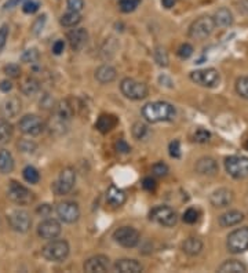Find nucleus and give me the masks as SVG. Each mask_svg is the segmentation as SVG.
<instances>
[{
  "instance_id": "1",
  "label": "nucleus",
  "mask_w": 248,
  "mask_h": 273,
  "mask_svg": "<svg viewBox=\"0 0 248 273\" xmlns=\"http://www.w3.org/2000/svg\"><path fill=\"white\" fill-rule=\"evenodd\" d=\"M175 108L171 103L165 101L149 102L142 108V116L149 123H161V122H171L175 119Z\"/></svg>"
},
{
  "instance_id": "2",
  "label": "nucleus",
  "mask_w": 248,
  "mask_h": 273,
  "mask_svg": "<svg viewBox=\"0 0 248 273\" xmlns=\"http://www.w3.org/2000/svg\"><path fill=\"white\" fill-rule=\"evenodd\" d=\"M69 251L70 248L66 240L53 239L41 248V255L50 262H62L68 258Z\"/></svg>"
},
{
  "instance_id": "3",
  "label": "nucleus",
  "mask_w": 248,
  "mask_h": 273,
  "mask_svg": "<svg viewBox=\"0 0 248 273\" xmlns=\"http://www.w3.org/2000/svg\"><path fill=\"white\" fill-rule=\"evenodd\" d=\"M120 91L125 98L132 100V101H139L144 100L148 96V87L142 82H138L135 79L125 77L120 83Z\"/></svg>"
},
{
  "instance_id": "4",
  "label": "nucleus",
  "mask_w": 248,
  "mask_h": 273,
  "mask_svg": "<svg viewBox=\"0 0 248 273\" xmlns=\"http://www.w3.org/2000/svg\"><path fill=\"white\" fill-rule=\"evenodd\" d=\"M76 184V172L72 167H65L60 172V175L57 178L54 184H53V191L58 196L68 195L69 192L73 189Z\"/></svg>"
},
{
  "instance_id": "5",
  "label": "nucleus",
  "mask_w": 248,
  "mask_h": 273,
  "mask_svg": "<svg viewBox=\"0 0 248 273\" xmlns=\"http://www.w3.org/2000/svg\"><path fill=\"white\" fill-rule=\"evenodd\" d=\"M149 219L161 226H174L178 222V215L168 205H156L149 212Z\"/></svg>"
},
{
  "instance_id": "6",
  "label": "nucleus",
  "mask_w": 248,
  "mask_h": 273,
  "mask_svg": "<svg viewBox=\"0 0 248 273\" xmlns=\"http://www.w3.org/2000/svg\"><path fill=\"white\" fill-rule=\"evenodd\" d=\"M227 250L233 254L244 253L248 250V228H239L227 236Z\"/></svg>"
},
{
  "instance_id": "7",
  "label": "nucleus",
  "mask_w": 248,
  "mask_h": 273,
  "mask_svg": "<svg viewBox=\"0 0 248 273\" xmlns=\"http://www.w3.org/2000/svg\"><path fill=\"white\" fill-rule=\"evenodd\" d=\"M225 169L230 177L236 179H243L248 177V157L246 156H229L225 160Z\"/></svg>"
},
{
  "instance_id": "8",
  "label": "nucleus",
  "mask_w": 248,
  "mask_h": 273,
  "mask_svg": "<svg viewBox=\"0 0 248 273\" xmlns=\"http://www.w3.org/2000/svg\"><path fill=\"white\" fill-rule=\"evenodd\" d=\"M215 29V22L213 17H200L189 28V36L196 40H203L213 34Z\"/></svg>"
},
{
  "instance_id": "9",
  "label": "nucleus",
  "mask_w": 248,
  "mask_h": 273,
  "mask_svg": "<svg viewBox=\"0 0 248 273\" xmlns=\"http://www.w3.org/2000/svg\"><path fill=\"white\" fill-rule=\"evenodd\" d=\"M7 196L8 199L14 202L15 205H27L29 203L33 202V193L29 191L28 188H25L24 185L18 184L15 181H11L8 185V189H7Z\"/></svg>"
},
{
  "instance_id": "10",
  "label": "nucleus",
  "mask_w": 248,
  "mask_h": 273,
  "mask_svg": "<svg viewBox=\"0 0 248 273\" xmlns=\"http://www.w3.org/2000/svg\"><path fill=\"white\" fill-rule=\"evenodd\" d=\"M219 72L214 68L200 69V70H194L190 73V80L196 84H199L201 87H215L219 83Z\"/></svg>"
},
{
  "instance_id": "11",
  "label": "nucleus",
  "mask_w": 248,
  "mask_h": 273,
  "mask_svg": "<svg viewBox=\"0 0 248 273\" xmlns=\"http://www.w3.org/2000/svg\"><path fill=\"white\" fill-rule=\"evenodd\" d=\"M113 239L117 244L125 248H132L139 243V232L132 226H122L115 231Z\"/></svg>"
},
{
  "instance_id": "12",
  "label": "nucleus",
  "mask_w": 248,
  "mask_h": 273,
  "mask_svg": "<svg viewBox=\"0 0 248 273\" xmlns=\"http://www.w3.org/2000/svg\"><path fill=\"white\" fill-rule=\"evenodd\" d=\"M18 129L25 136H36L44 130V123L40 117L36 115H25L24 117H21V120L18 122Z\"/></svg>"
},
{
  "instance_id": "13",
  "label": "nucleus",
  "mask_w": 248,
  "mask_h": 273,
  "mask_svg": "<svg viewBox=\"0 0 248 273\" xmlns=\"http://www.w3.org/2000/svg\"><path fill=\"white\" fill-rule=\"evenodd\" d=\"M8 224L15 232L25 233L32 226V218H31L29 212L25 210H14L8 215Z\"/></svg>"
},
{
  "instance_id": "14",
  "label": "nucleus",
  "mask_w": 248,
  "mask_h": 273,
  "mask_svg": "<svg viewBox=\"0 0 248 273\" xmlns=\"http://www.w3.org/2000/svg\"><path fill=\"white\" fill-rule=\"evenodd\" d=\"M57 215L65 224H75L80 218V208L75 202H62L57 205Z\"/></svg>"
},
{
  "instance_id": "15",
  "label": "nucleus",
  "mask_w": 248,
  "mask_h": 273,
  "mask_svg": "<svg viewBox=\"0 0 248 273\" xmlns=\"http://www.w3.org/2000/svg\"><path fill=\"white\" fill-rule=\"evenodd\" d=\"M60 233H61V224L57 219H44L37 226V235L44 240L57 239L60 236Z\"/></svg>"
},
{
  "instance_id": "16",
  "label": "nucleus",
  "mask_w": 248,
  "mask_h": 273,
  "mask_svg": "<svg viewBox=\"0 0 248 273\" xmlns=\"http://www.w3.org/2000/svg\"><path fill=\"white\" fill-rule=\"evenodd\" d=\"M66 39H68L69 46L73 51H80L86 47V44L89 41V32L84 28H76L69 32Z\"/></svg>"
},
{
  "instance_id": "17",
  "label": "nucleus",
  "mask_w": 248,
  "mask_h": 273,
  "mask_svg": "<svg viewBox=\"0 0 248 273\" xmlns=\"http://www.w3.org/2000/svg\"><path fill=\"white\" fill-rule=\"evenodd\" d=\"M84 271L89 273L106 272L109 268V258L105 255H94L84 262Z\"/></svg>"
},
{
  "instance_id": "18",
  "label": "nucleus",
  "mask_w": 248,
  "mask_h": 273,
  "mask_svg": "<svg viewBox=\"0 0 248 273\" xmlns=\"http://www.w3.org/2000/svg\"><path fill=\"white\" fill-rule=\"evenodd\" d=\"M210 202L214 207H218V208H223L227 205H232L233 202V192L229 191L226 188H220L217 189L211 193L210 196Z\"/></svg>"
},
{
  "instance_id": "19",
  "label": "nucleus",
  "mask_w": 248,
  "mask_h": 273,
  "mask_svg": "<svg viewBox=\"0 0 248 273\" xmlns=\"http://www.w3.org/2000/svg\"><path fill=\"white\" fill-rule=\"evenodd\" d=\"M218 163L213 157H201L196 162L194 170L199 172L200 175H215L218 172Z\"/></svg>"
},
{
  "instance_id": "20",
  "label": "nucleus",
  "mask_w": 248,
  "mask_h": 273,
  "mask_svg": "<svg viewBox=\"0 0 248 273\" xmlns=\"http://www.w3.org/2000/svg\"><path fill=\"white\" fill-rule=\"evenodd\" d=\"M115 272L119 273H139L142 272V265L138 262L137 260H128V258H124V260L116 261L115 264Z\"/></svg>"
},
{
  "instance_id": "21",
  "label": "nucleus",
  "mask_w": 248,
  "mask_h": 273,
  "mask_svg": "<svg viewBox=\"0 0 248 273\" xmlns=\"http://www.w3.org/2000/svg\"><path fill=\"white\" fill-rule=\"evenodd\" d=\"M125 192L122 191L120 188H117L115 185L109 186V189L106 191V203L112 207H120L125 203Z\"/></svg>"
},
{
  "instance_id": "22",
  "label": "nucleus",
  "mask_w": 248,
  "mask_h": 273,
  "mask_svg": "<svg viewBox=\"0 0 248 273\" xmlns=\"http://www.w3.org/2000/svg\"><path fill=\"white\" fill-rule=\"evenodd\" d=\"M116 69L112 65H101L99 68L95 70V80L101 84H108L112 83L116 79Z\"/></svg>"
},
{
  "instance_id": "23",
  "label": "nucleus",
  "mask_w": 248,
  "mask_h": 273,
  "mask_svg": "<svg viewBox=\"0 0 248 273\" xmlns=\"http://www.w3.org/2000/svg\"><path fill=\"white\" fill-rule=\"evenodd\" d=\"M75 115V106L70 103L69 100H63L55 105V117L61 119V120H69Z\"/></svg>"
},
{
  "instance_id": "24",
  "label": "nucleus",
  "mask_w": 248,
  "mask_h": 273,
  "mask_svg": "<svg viewBox=\"0 0 248 273\" xmlns=\"http://www.w3.org/2000/svg\"><path fill=\"white\" fill-rule=\"evenodd\" d=\"M243 219H244L243 212L237 211V210H232V211H227L220 215L219 225L222 226V228H230V226L239 225Z\"/></svg>"
},
{
  "instance_id": "25",
  "label": "nucleus",
  "mask_w": 248,
  "mask_h": 273,
  "mask_svg": "<svg viewBox=\"0 0 248 273\" xmlns=\"http://www.w3.org/2000/svg\"><path fill=\"white\" fill-rule=\"evenodd\" d=\"M214 22L215 27L219 28H227L233 24V14L230 13V10L226 7H222L219 10H217V13L214 15Z\"/></svg>"
},
{
  "instance_id": "26",
  "label": "nucleus",
  "mask_w": 248,
  "mask_h": 273,
  "mask_svg": "<svg viewBox=\"0 0 248 273\" xmlns=\"http://www.w3.org/2000/svg\"><path fill=\"white\" fill-rule=\"evenodd\" d=\"M1 112L6 117H15L18 116L21 112V101L18 97H11L4 101L1 106Z\"/></svg>"
},
{
  "instance_id": "27",
  "label": "nucleus",
  "mask_w": 248,
  "mask_h": 273,
  "mask_svg": "<svg viewBox=\"0 0 248 273\" xmlns=\"http://www.w3.org/2000/svg\"><path fill=\"white\" fill-rule=\"evenodd\" d=\"M203 250V241L199 238H187V239L182 243V251L190 257L199 255Z\"/></svg>"
},
{
  "instance_id": "28",
  "label": "nucleus",
  "mask_w": 248,
  "mask_h": 273,
  "mask_svg": "<svg viewBox=\"0 0 248 273\" xmlns=\"http://www.w3.org/2000/svg\"><path fill=\"white\" fill-rule=\"evenodd\" d=\"M117 124V119L113 115H101V116L98 117V120H96V130L101 131L102 134H106V133H109L112 131L115 127H116Z\"/></svg>"
},
{
  "instance_id": "29",
  "label": "nucleus",
  "mask_w": 248,
  "mask_h": 273,
  "mask_svg": "<svg viewBox=\"0 0 248 273\" xmlns=\"http://www.w3.org/2000/svg\"><path fill=\"white\" fill-rule=\"evenodd\" d=\"M218 272L220 273H246L247 272V267L240 262V261L230 260L223 262L219 268H218Z\"/></svg>"
},
{
  "instance_id": "30",
  "label": "nucleus",
  "mask_w": 248,
  "mask_h": 273,
  "mask_svg": "<svg viewBox=\"0 0 248 273\" xmlns=\"http://www.w3.org/2000/svg\"><path fill=\"white\" fill-rule=\"evenodd\" d=\"M14 170L13 155L6 149L0 150V172L1 174H10Z\"/></svg>"
},
{
  "instance_id": "31",
  "label": "nucleus",
  "mask_w": 248,
  "mask_h": 273,
  "mask_svg": "<svg viewBox=\"0 0 248 273\" xmlns=\"http://www.w3.org/2000/svg\"><path fill=\"white\" fill-rule=\"evenodd\" d=\"M14 134V129L7 120H0V146H4L11 141Z\"/></svg>"
},
{
  "instance_id": "32",
  "label": "nucleus",
  "mask_w": 248,
  "mask_h": 273,
  "mask_svg": "<svg viewBox=\"0 0 248 273\" xmlns=\"http://www.w3.org/2000/svg\"><path fill=\"white\" fill-rule=\"evenodd\" d=\"M39 90H40V84H39V82H37L36 79H33V77H28L27 80L22 83V86H21L22 94H25V96L28 97L34 96Z\"/></svg>"
},
{
  "instance_id": "33",
  "label": "nucleus",
  "mask_w": 248,
  "mask_h": 273,
  "mask_svg": "<svg viewBox=\"0 0 248 273\" xmlns=\"http://www.w3.org/2000/svg\"><path fill=\"white\" fill-rule=\"evenodd\" d=\"M82 21V15L80 13L76 11H69V13L63 14L61 17V25L65 28H75L79 22Z\"/></svg>"
},
{
  "instance_id": "34",
  "label": "nucleus",
  "mask_w": 248,
  "mask_h": 273,
  "mask_svg": "<svg viewBox=\"0 0 248 273\" xmlns=\"http://www.w3.org/2000/svg\"><path fill=\"white\" fill-rule=\"evenodd\" d=\"M22 175H24V179L29 184H37L40 181V174L33 166H27L22 171Z\"/></svg>"
},
{
  "instance_id": "35",
  "label": "nucleus",
  "mask_w": 248,
  "mask_h": 273,
  "mask_svg": "<svg viewBox=\"0 0 248 273\" xmlns=\"http://www.w3.org/2000/svg\"><path fill=\"white\" fill-rule=\"evenodd\" d=\"M155 61L157 62L158 67H168V54H167V51H165L163 47H156L155 48Z\"/></svg>"
},
{
  "instance_id": "36",
  "label": "nucleus",
  "mask_w": 248,
  "mask_h": 273,
  "mask_svg": "<svg viewBox=\"0 0 248 273\" xmlns=\"http://www.w3.org/2000/svg\"><path fill=\"white\" fill-rule=\"evenodd\" d=\"M39 58H40V54L36 48H28L24 51V54L21 55V61L25 64H34L39 61Z\"/></svg>"
},
{
  "instance_id": "37",
  "label": "nucleus",
  "mask_w": 248,
  "mask_h": 273,
  "mask_svg": "<svg viewBox=\"0 0 248 273\" xmlns=\"http://www.w3.org/2000/svg\"><path fill=\"white\" fill-rule=\"evenodd\" d=\"M236 91H237V94L241 98L248 100V76L237 79V82H236Z\"/></svg>"
},
{
  "instance_id": "38",
  "label": "nucleus",
  "mask_w": 248,
  "mask_h": 273,
  "mask_svg": "<svg viewBox=\"0 0 248 273\" xmlns=\"http://www.w3.org/2000/svg\"><path fill=\"white\" fill-rule=\"evenodd\" d=\"M141 4V0H119V8L123 13H132Z\"/></svg>"
},
{
  "instance_id": "39",
  "label": "nucleus",
  "mask_w": 248,
  "mask_h": 273,
  "mask_svg": "<svg viewBox=\"0 0 248 273\" xmlns=\"http://www.w3.org/2000/svg\"><path fill=\"white\" fill-rule=\"evenodd\" d=\"M148 136V126L141 122H137V123L132 126V136L135 139H144L145 136Z\"/></svg>"
},
{
  "instance_id": "40",
  "label": "nucleus",
  "mask_w": 248,
  "mask_h": 273,
  "mask_svg": "<svg viewBox=\"0 0 248 273\" xmlns=\"http://www.w3.org/2000/svg\"><path fill=\"white\" fill-rule=\"evenodd\" d=\"M168 171H170L168 166L165 163H163V162L155 163L153 164V167H152V172H153L155 177H165V175L168 174Z\"/></svg>"
},
{
  "instance_id": "41",
  "label": "nucleus",
  "mask_w": 248,
  "mask_h": 273,
  "mask_svg": "<svg viewBox=\"0 0 248 273\" xmlns=\"http://www.w3.org/2000/svg\"><path fill=\"white\" fill-rule=\"evenodd\" d=\"M211 138V133L206 129H197L194 136H193V139L196 141L197 143H206L210 141Z\"/></svg>"
},
{
  "instance_id": "42",
  "label": "nucleus",
  "mask_w": 248,
  "mask_h": 273,
  "mask_svg": "<svg viewBox=\"0 0 248 273\" xmlns=\"http://www.w3.org/2000/svg\"><path fill=\"white\" fill-rule=\"evenodd\" d=\"M184 222L185 224H189V225H192V224H196L197 222V219H199V211L196 210V208H187L185 212H184Z\"/></svg>"
},
{
  "instance_id": "43",
  "label": "nucleus",
  "mask_w": 248,
  "mask_h": 273,
  "mask_svg": "<svg viewBox=\"0 0 248 273\" xmlns=\"http://www.w3.org/2000/svg\"><path fill=\"white\" fill-rule=\"evenodd\" d=\"M37 148V145L33 141H29V139H21L18 142V149L24 153H33Z\"/></svg>"
},
{
  "instance_id": "44",
  "label": "nucleus",
  "mask_w": 248,
  "mask_h": 273,
  "mask_svg": "<svg viewBox=\"0 0 248 273\" xmlns=\"http://www.w3.org/2000/svg\"><path fill=\"white\" fill-rule=\"evenodd\" d=\"M4 73L11 79H17L21 75V68L17 64H8L4 67Z\"/></svg>"
},
{
  "instance_id": "45",
  "label": "nucleus",
  "mask_w": 248,
  "mask_h": 273,
  "mask_svg": "<svg viewBox=\"0 0 248 273\" xmlns=\"http://www.w3.org/2000/svg\"><path fill=\"white\" fill-rule=\"evenodd\" d=\"M39 7H40L39 1H36V0H27L22 4V10H24L25 14H34L39 10Z\"/></svg>"
},
{
  "instance_id": "46",
  "label": "nucleus",
  "mask_w": 248,
  "mask_h": 273,
  "mask_svg": "<svg viewBox=\"0 0 248 273\" xmlns=\"http://www.w3.org/2000/svg\"><path fill=\"white\" fill-rule=\"evenodd\" d=\"M192 54H193V47L189 44V43H185V44H182V46L178 48L179 58H182V60H187V58H189Z\"/></svg>"
},
{
  "instance_id": "47",
  "label": "nucleus",
  "mask_w": 248,
  "mask_h": 273,
  "mask_svg": "<svg viewBox=\"0 0 248 273\" xmlns=\"http://www.w3.org/2000/svg\"><path fill=\"white\" fill-rule=\"evenodd\" d=\"M66 6H68L69 11H76V13H80L84 7V0H68L66 1Z\"/></svg>"
},
{
  "instance_id": "48",
  "label": "nucleus",
  "mask_w": 248,
  "mask_h": 273,
  "mask_svg": "<svg viewBox=\"0 0 248 273\" xmlns=\"http://www.w3.org/2000/svg\"><path fill=\"white\" fill-rule=\"evenodd\" d=\"M115 149H116L119 153H124V155H125V153H128V152H130L131 148L125 139L120 138V139H117L116 142H115Z\"/></svg>"
},
{
  "instance_id": "49",
  "label": "nucleus",
  "mask_w": 248,
  "mask_h": 273,
  "mask_svg": "<svg viewBox=\"0 0 248 273\" xmlns=\"http://www.w3.org/2000/svg\"><path fill=\"white\" fill-rule=\"evenodd\" d=\"M168 150H170V156L174 157V159H179L181 157V143H179L178 139L172 141L168 146Z\"/></svg>"
},
{
  "instance_id": "50",
  "label": "nucleus",
  "mask_w": 248,
  "mask_h": 273,
  "mask_svg": "<svg viewBox=\"0 0 248 273\" xmlns=\"http://www.w3.org/2000/svg\"><path fill=\"white\" fill-rule=\"evenodd\" d=\"M44 24H46V15H41L39 17L37 20L34 21L33 27H32V32L34 34H39L43 31V27H44Z\"/></svg>"
},
{
  "instance_id": "51",
  "label": "nucleus",
  "mask_w": 248,
  "mask_h": 273,
  "mask_svg": "<svg viewBox=\"0 0 248 273\" xmlns=\"http://www.w3.org/2000/svg\"><path fill=\"white\" fill-rule=\"evenodd\" d=\"M7 37H8V25L4 24V25L0 27V51L6 46Z\"/></svg>"
},
{
  "instance_id": "52",
  "label": "nucleus",
  "mask_w": 248,
  "mask_h": 273,
  "mask_svg": "<svg viewBox=\"0 0 248 273\" xmlns=\"http://www.w3.org/2000/svg\"><path fill=\"white\" fill-rule=\"evenodd\" d=\"M142 186H144L145 191H155V189H156V181L152 177H146L144 181H142Z\"/></svg>"
},
{
  "instance_id": "53",
  "label": "nucleus",
  "mask_w": 248,
  "mask_h": 273,
  "mask_svg": "<svg viewBox=\"0 0 248 273\" xmlns=\"http://www.w3.org/2000/svg\"><path fill=\"white\" fill-rule=\"evenodd\" d=\"M53 106H54L53 98L48 96V94H46V96L40 100V108H43V109H51Z\"/></svg>"
},
{
  "instance_id": "54",
  "label": "nucleus",
  "mask_w": 248,
  "mask_h": 273,
  "mask_svg": "<svg viewBox=\"0 0 248 273\" xmlns=\"http://www.w3.org/2000/svg\"><path fill=\"white\" fill-rule=\"evenodd\" d=\"M63 50H65V43H63V40H57L54 44H53V53H54L55 55L62 54Z\"/></svg>"
},
{
  "instance_id": "55",
  "label": "nucleus",
  "mask_w": 248,
  "mask_h": 273,
  "mask_svg": "<svg viewBox=\"0 0 248 273\" xmlns=\"http://www.w3.org/2000/svg\"><path fill=\"white\" fill-rule=\"evenodd\" d=\"M36 211H37V214H41V217H48L50 212H51V207L48 205H40Z\"/></svg>"
},
{
  "instance_id": "56",
  "label": "nucleus",
  "mask_w": 248,
  "mask_h": 273,
  "mask_svg": "<svg viewBox=\"0 0 248 273\" xmlns=\"http://www.w3.org/2000/svg\"><path fill=\"white\" fill-rule=\"evenodd\" d=\"M11 89H13V84L8 82V80H4V82L0 83V90H1L3 93H8Z\"/></svg>"
},
{
  "instance_id": "57",
  "label": "nucleus",
  "mask_w": 248,
  "mask_h": 273,
  "mask_svg": "<svg viewBox=\"0 0 248 273\" xmlns=\"http://www.w3.org/2000/svg\"><path fill=\"white\" fill-rule=\"evenodd\" d=\"M24 0H7L6 4H4V8H14V7H17L20 3H22Z\"/></svg>"
},
{
  "instance_id": "58",
  "label": "nucleus",
  "mask_w": 248,
  "mask_h": 273,
  "mask_svg": "<svg viewBox=\"0 0 248 273\" xmlns=\"http://www.w3.org/2000/svg\"><path fill=\"white\" fill-rule=\"evenodd\" d=\"M177 0H161V4L164 8H171V7L175 6Z\"/></svg>"
},
{
  "instance_id": "59",
  "label": "nucleus",
  "mask_w": 248,
  "mask_h": 273,
  "mask_svg": "<svg viewBox=\"0 0 248 273\" xmlns=\"http://www.w3.org/2000/svg\"><path fill=\"white\" fill-rule=\"evenodd\" d=\"M244 146H246V149H247V150H248V139H247V142L244 143Z\"/></svg>"
}]
</instances>
